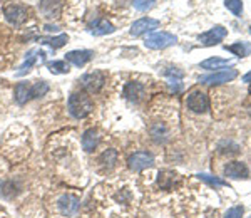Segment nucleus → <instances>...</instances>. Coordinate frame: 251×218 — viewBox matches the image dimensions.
Wrapping results in <instances>:
<instances>
[{
  "instance_id": "nucleus-1",
  "label": "nucleus",
  "mask_w": 251,
  "mask_h": 218,
  "mask_svg": "<svg viewBox=\"0 0 251 218\" xmlns=\"http://www.w3.org/2000/svg\"><path fill=\"white\" fill-rule=\"evenodd\" d=\"M97 197L104 205H108V206L117 205V206H121V208L129 206L132 203V200H134L131 190H127V188H112V190L111 188H109V190H101V188H99Z\"/></svg>"
},
{
  "instance_id": "nucleus-2",
  "label": "nucleus",
  "mask_w": 251,
  "mask_h": 218,
  "mask_svg": "<svg viewBox=\"0 0 251 218\" xmlns=\"http://www.w3.org/2000/svg\"><path fill=\"white\" fill-rule=\"evenodd\" d=\"M94 111V103L87 94L84 92H74L69 97V112L74 118L81 119L89 116Z\"/></svg>"
},
{
  "instance_id": "nucleus-3",
  "label": "nucleus",
  "mask_w": 251,
  "mask_h": 218,
  "mask_svg": "<svg viewBox=\"0 0 251 218\" xmlns=\"http://www.w3.org/2000/svg\"><path fill=\"white\" fill-rule=\"evenodd\" d=\"M186 106L189 111L196 112V114H204L209 109V97L206 92H203L201 89H195L188 94L186 97Z\"/></svg>"
},
{
  "instance_id": "nucleus-4",
  "label": "nucleus",
  "mask_w": 251,
  "mask_h": 218,
  "mask_svg": "<svg viewBox=\"0 0 251 218\" xmlns=\"http://www.w3.org/2000/svg\"><path fill=\"white\" fill-rule=\"evenodd\" d=\"M178 42V37L173 36L169 32H156V34H151L147 36V39L144 40L146 47L149 49H154V51H161V49H166V47H171Z\"/></svg>"
},
{
  "instance_id": "nucleus-5",
  "label": "nucleus",
  "mask_w": 251,
  "mask_h": 218,
  "mask_svg": "<svg viewBox=\"0 0 251 218\" xmlns=\"http://www.w3.org/2000/svg\"><path fill=\"white\" fill-rule=\"evenodd\" d=\"M79 208V198L74 195H60L55 200V210L62 217H72Z\"/></svg>"
},
{
  "instance_id": "nucleus-6",
  "label": "nucleus",
  "mask_w": 251,
  "mask_h": 218,
  "mask_svg": "<svg viewBox=\"0 0 251 218\" xmlns=\"http://www.w3.org/2000/svg\"><path fill=\"white\" fill-rule=\"evenodd\" d=\"M3 14H5V18L14 25H20L27 20L29 17V10L25 5H20V3H9L3 9Z\"/></svg>"
},
{
  "instance_id": "nucleus-7",
  "label": "nucleus",
  "mask_w": 251,
  "mask_h": 218,
  "mask_svg": "<svg viewBox=\"0 0 251 218\" xmlns=\"http://www.w3.org/2000/svg\"><path fill=\"white\" fill-rule=\"evenodd\" d=\"M236 76H238V71L233 69V67H230V69H223V71H218V73H213V74H208V76H203L199 79V82L208 84V86L224 84V82H231Z\"/></svg>"
},
{
  "instance_id": "nucleus-8",
  "label": "nucleus",
  "mask_w": 251,
  "mask_h": 218,
  "mask_svg": "<svg viewBox=\"0 0 251 218\" xmlns=\"http://www.w3.org/2000/svg\"><path fill=\"white\" fill-rule=\"evenodd\" d=\"M81 84L86 91L89 92H99L106 84V74L101 73V71H94V73L86 74L81 79Z\"/></svg>"
},
{
  "instance_id": "nucleus-9",
  "label": "nucleus",
  "mask_w": 251,
  "mask_h": 218,
  "mask_svg": "<svg viewBox=\"0 0 251 218\" xmlns=\"http://www.w3.org/2000/svg\"><path fill=\"white\" fill-rule=\"evenodd\" d=\"M228 36V31L223 27V25H215L213 29H209V31L203 32L199 37H197V40H199L203 46H216V44H219L224 37Z\"/></svg>"
},
{
  "instance_id": "nucleus-10",
  "label": "nucleus",
  "mask_w": 251,
  "mask_h": 218,
  "mask_svg": "<svg viewBox=\"0 0 251 218\" xmlns=\"http://www.w3.org/2000/svg\"><path fill=\"white\" fill-rule=\"evenodd\" d=\"M127 163H129V168H131L132 171H143V170H146V168L153 166L154 158L151 153H147V151H138L129 158Z\"/></svg>"
},
{
  "instance_id": "nucleus-11",
  "label": "nucleus",
  "mask_w": 251,
  "mask_h": 218,
  "mask_svg": "<svg viewBox=\"0 0 251 218\" xmlns=\"http://www.w3.org/2000/svg\"><path fill=\"white\" fill-rule=\"evenodd\" d=\"M224 176L231 180H246L250 176V170L241 161H231L224 166Z\"/></svg>"
},
{
  "instance_id": "nucleus-12",
  "label": "nucleus",
  "mask_w": 251,
  "mask_h": 218,
  "mask_svg": "<svg viewBox=\"0 0 251 218\" xmlns=\"http://www.w3.org/2000/svg\"><path fill=\"white\" fill-rule=\"evenodd\" d=\"M124 96L127 97L129 101H132V103H141V101L144 99V96H146V88H144L143 82L131 81L126 84Z\"/></svg>"
},
{
  "instance_id": "nucleus-13",
  "label": "nucleus",
  "mask_w": 251,
  "mask_h": 218,
  "mask_svg": "<svg viewBox=\"0 0 251 218\" xmlns=\"http://www.w3.org/2000/svg\"><path fill=\"white\" fill-rule=\"evenodd\" d=\"M158 27H159V20H156V18H149V17L139 18V20H136L134 24H132L131 36H134V37L143 36V34L151 32V31H154V29H158Z\"/></svg>"
},
{
  "instance_id": "nucleus-14",
  "label": "nucleus",
  "mask_w": 251,
  "mask_h": 218,
  "mask_svg": "<svg viewBox=\"0 0 251 218\" xmlns=\"http://www.w3.org/2000/svg\"><path fill=\"white\" fill-rule=\"evenodd\" d=\"M149 133H151V136H153V140L158 141V143H166L171 138L169 127L161 121L153 123V125L149 126Z\"/></svg>"
},
{
  "instance_id": "nucleus-15",
  "label": "nucleus",
  "mask_w": 251,
  "mask_h": 218,
  "mask_svg": "<svg viewBox=\"0 0 251 218\" xmlns=\"http://www.w3.org/2000/svg\"><path fill=\"white\" fill-rule=\"evenodd\" d=\"M92 55H94L92 51H72L69 54H66V59L74 64V66L82 67L92 59Z\"/></svg>"
},
{
  "instance_id": "nucleus-16",
  "label": "nucleus",
  "mask_w": 251,
  "mask_h": 218,
  "mask_svg": "<svg viewBox=\"0 0 251 218\" xmlns=\"http://www.w3.org/2000/svg\"><path fill=\"white\" fill-rule=\"evenodd\" d=\"M60 7H62L60 0H42V2H40V12L44 14V17L54 18V17H59Z\"/></svg>"
},
{
  "instance_id": "nucleus-17",
  "label": "nucleus",
  "mask_w": 251,
  "mask_h": 218,
  "mask_svg": "<svg viewBox=\"0 0 251 218\" xmlns=\"http://www.w3.org/2000/svg\"><path fill=\"white\" fill-rule=\"evenodd\" d=\"M99 140H101V138H99L96 129H87L82 136V148L86 149V151H94L99 145Z\"/></svg>"
},
{
  "instance_id": "nucleus-18",
  "label": "nucleus",
  "mask_w": 251,
  "mask_h": 218,
  "mask_svg": "<svg viewBox=\"0 0 251 218\" xmlns=\"http://www.w3.org/2000/svg\"><path fill=\"white\" fill-rule=\"evenodd\" d=\"M114 31H116L114 25L109 20H104V18H99V20H96L90 25V32L94 36H106V34H112Z\"/></svg>"
},
{
  "instance_id": "nucleus-19",
  "label": "nucleus",
  "mask_w": 251,
  "mask_h": 218,
  "mask_svg": "<svg viewBox=\"0 0 251 218\" xmlns=\"http://www.w3.org/2000/svg\"><path fill=\"white\" fill-rule=\"evenodd\" d=\"M30 99V86L27 82H18L15 86V101L18 104H25Z\"/></svg>"
},
{
  "instance_id": "nucleus-20",
  "label": "nucleus",
  "mask_w": 251,
  "mask_h": 218,
  "mask_svg": "<svg viewBox=\"0 0 251 218\" xmlns=\"http://www.w3.org/2000/svg\"><path fill=\"white\" fill-rule=\"evenodd\" d=\"M176 182V175L173 171H162L159 173L158 176V185L162 188V190H171Z\"/></svg>"
},
{
  "instance_id": "nucleus-21",
  "label": "nucleus",
  "mask_w": 251,
  "mask_h": 218,
  "mask_svg": "<svg viewBox=\"0 0 251 218\" xmlns=\"http://www.w3.org/2000/svg\"><path fill=\"white\" fill-rule=\"evenodd\" d=\"M226 51L233 52L238 57H246V55L251 54V44L248 42H236L233 46H226Z\"/></svg>"
},
{
  "instance_id": "nucleus-22",
  "label": "nucleus",
  "mask_w": 251,
  "mask_h": 218,
  "mask_svg": "<svg viewBox=\"0 0 251 218\" xmlns=\"http://www.w3.org/2000/svg\"><path fill=\"white\" fill-rule=\"evenodd\" d=\"M230 61L228 59H219V57H211L206 61L201 62V69H208V71H215V69H221V67L228 66Z\"/></svg>"
},
{
  "instance_id": "nucleus-23",
  "label": "nucleus",
  "mask_w": 251,
  "mask_h": 218,
  "mask_svg": "<svg viewBox=\"0 0 251 218\" xmlns=\"http://www.w3.org/2000/svg\"><path fill=\"white\" fill-rule=\"evenodd\" d=\"M67 40H69V37H67L66 34H62V36H57V37H47V39H40V44L51 46L52 49H59V47L66 46Z\"/></svg>"
},
{
  "instance_id": "nucleus-24",
  "label": "nucleus",
  "mask_w": 251,
  "mask_h": 218,
  "mask_svg": "<svg viewBox=\"0 0 251 218\" xmlns=\"http://www.w3.org/2000/svg\"><path fill=\"white\" fill-rule=\"evenodd\" d=\"M99 161H101L106 168H112L114 164L117 163V151L116 149H106L101 155V158H99Z\"/></svg>"
},
{
  "instance_id": "nucleus-25",
  "label": "nucleus",
  "mask_w": 251,
  "mask_h": 218,
  "mask_svg": "<svg viewBox=\"0 0 251 218\" xmlns=\"http://www.w3.org/2000/svg\"><path fill=\"white\" fill-rule=\"evenodd\" d=\"M224 5L233 16L241 17L243 16V0H224Z\"/></svg>"
},
{
  "instance_id": "nucleus-26",
  "label": "nucleus",
  "mask_w": 251,
  "mask_h": 218,
  "mask_svg": "<svg viewBox=\"0 0 251 218\" xmlns=\"http://www.w3.org/2000/svg\"><path fill=\"white\" fill-rule=\"evenodd\" d=\"M49 71L54 74H67L69 73V64H67L66 61H54V62H49L47 64Z\"/></svg>"
},
{
  "instance_id": "nucleus-27",
  "label": "nucleus",
  "mask_w": 251,
  "mask_h": 218,
  "mask_svg": "<svg viewBox=\"0 0 251 218\" xmlns=\"http://www.w3.org/2000/svg\"><path fill=\"white\" fill-rule=\"evenodd\" d=\"M34 54H36V52H30V54L27 55V61H25V62L20 66V71H18V73H17V76H24L25 73H29L30 67L34 66V62L37 61V57H39V55L42 54V52H37V55H34Z\"/></svg>"
},
{
  "instance_id": "nucleus-28",
  "label": "nucleus",
  "mask_w": 251,
  "mask_h": 218,
  "mask_svg": "<svg viewBox=\"0 0 251 218\" xmlns=\"http://www.w3.org/2000/svg\"><path fill=\"white\" fill-rule=\"evenodd\" d=\"M49 91V84L44 81H39L30 88V97H39V96H44L45 92Z\"/></svg>"
},
{
  "instance_id": "nucleus-29",
  "label": "nucleus",
  "mask_w": 251,
  "mask_h": 218,
  "mask_svg": "<svg viewBox=\"0 0 251 218\" xmlns=\"http://www.w3.org/2000/svg\"><path fill=\"white\" fill-rule=\"evenodd\" d=\"M197 178L201 180V182L208 183V185L211 186H228V182H224L221 178H216V176H209V175H197Z\"/></svg>"
},
{
  "instance_id": "nucleus-30",
  "label": "nucleus",
  "mask_w": 251,
  "mask_h": 218,
  "mask_svg": "<svg viewBox=\"0 0 251 218\" xmlns=\"http://www.w3.org/2000/svg\"><path fill=\"white\" fill-rule=\"evenodd\" d=\"M156 0H132V5H134L136 10H141V12H146L151 7L154 5Z\"/></svg>"
},
{
  "instance_id": "nucleus-31",
  "label": "nucleus",
  "mask_w": 251,
  "mask_h": 218,
  "mask_svg": "<svg viewBox=\"0 0 251 218\" xmlns=\"http://www.w3.org/2000/svg\"><path fill=\"white\" fill-rule=\"evenodd\" d=\"M243 213H245V208H243L241 205H238V206H233V208L228 210L224 218H243Z\"/></svg>"
},
{
  "instance_id": "nucleus-32",
  "label": "nucleus",
  "mask_w": 251,
  "mask_h": 218,
  "mask_svg": "<svg viewBox=\"0 0 251 218\" xmlns=\"http://www.w3.org/2000/svg\"><path fill=\"white\" fill-rule=\"evenodd\" d=\"M166 76H169V77H182V71L169 69V71H166Z\"/></svg>"
},
{
  "instance_id": "nucleus-33",
  "label": "nucleus",
  "mask_w": 251,
  "mask_h": 218,
  "mask_svg": "<svg viewBox=\"0 0 251 218\" xmlns=\"http://www.w3.org/2000/svg\"><path fill=\"white\" fill-rule=\"evenodd\" d=\"M243 82H246V84H251V71L248 74H245V76H243Z\"/></svg>"
},
{
  "instance_id": "nucleus-34",
  "label": "nucleus",
  "mask_w": 251,
  "mask_h": 218,
  "mask_svg": "<svg viewBox=\"0 0 251 218\" xmlns=\"http://www.w3.org/2000/svg\"><path fill=\"white\" fill-rule=\"evenodd\" d=\"M45 31H49V32H57V31H59V27H55V25H45Z\"/></svg>"
},
{
  "instance_id": "nucleus-35",
  "label": "nucleus",
  "mask_w": 251,
  "mask_h": 218,
  "mask_svg": "<svg viewBox=\"0 0 251 218\" xmlns=\"http://www.w3.org/2000/svg\"><path fill=\"white\" fill-rule=\"evenodd\" d=\"M0 218H10L9 215H7L5 212H2V210H0Z\"/></svg>"
},
{
  "instance_id": "nucleus-36",
  "label": "nucleus",
  "mask_w": 251,
  "mask_h": 218,
  "mask_svg": "<svg viewBox=\"0 0 251 218\" xmlns=\"http://www.w3.org/2000/svg\"><path fill=\"white\" fill-rule=\"evenodd\" d=\"M250 32H251V27H250Z\"/></svg>"
},
{
  "instance_id": "nucleus-37",
  "label": "nucleus",
  "mask_w": 251,
  "mask_h": 218,
  "mask_svg": "<svg viewBox=\"0 0 251 218\" xmlns=\"http://www.w3.org/2000/svg\"><path fill=\"white\" fill-rule=\"evenodd\" d=\"M250 92H251V91H250Z\"/></svg>"
}]
</instances>
